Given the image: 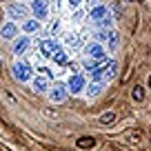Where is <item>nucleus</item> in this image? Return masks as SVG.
Returning <instances> with one entry per match:
<instances>
[{
	"instance_id": "0eeeda50",
	"label": "nucleus",
	"mask_w": 151,
	"mask_h": 151,
	"mask_svg": "<svg viewBox=\"0 0 151 151\" xmlns=\"http://www.w3.org/2000/svg\"><path fill=\"white\" fill-rule=\"evenodd\" d=\"M47 9H49L47 0H33L31 2V11L36 14V18H45V16H47Z\"/></svg>"
},
{
	"instance_id": "c85d7f7f",
	"label": "nucleus",
	"mask_w": 151,
	"mask_h": 151,
	"mask_svg": "<svg viewBox=\"0 0 151 151\" xmlns=\"http://www.w3.org/2000/svg\"><path fill=\"white\" fill-rule=\"evenodd\" d=\"M0 2H2V0H0Z\"/></svg>"
},
{
	"instance_id": "423d86ee",
	"label": "nucleus",
	"mask_w": 151,
	"mask_h": 151,
	"mask_svg": "<svg viewBox=\"0 0 151 151\" xmlns=\"http://www.w3.org/2000/svg\"><path fill=\"white\" fill-rule=\"evenodd\" d=\"M58 49H60V47H58L56 40H42V42H40V53H42V56H47V58H51Z\"/></svg>"
},
{
	"instance_id": "20e7f679",
	"label": "nucleus",
	"mask_w": 151,
	"mask_h": 151,
	"mask_svg": "<svg viewBox=\"0 0 151 151\" xmlns=\"http://www.w3.org/2000/svg\"><path fill=\"white\" fill-rule=\"evenodd\" d=\"M67 93H69V91H67L65 85H53V89L49 91V100H51V102H62V100L67 98Z\"/></svg>"
},
{
	"instance_id": "7ed1b4c3",
	"label": "nucleus",
	"mask_w": 151,
	"mask_h": 151,
	"mask_svg": "<svg viewBox=\"0 0 151 151\" xmlns=\"http://www.w3.org/2000/svg\"><path fill=\"white\" fill-rule=\"evenodd\" d=\"M85 89V78L82 76H71L69 78V85H67V91H71V93H80V91Z\"/></svg>"
},
{
	"instance_id": "f257e3e1",
	"label": "nucleus",
	"mask_w": 151,
	"mask_h": 151,
	"mask_svg": "<svg viewBox=\"0 0 151 151\" xmlns=\"http://www.w3.org/2000/svg\"><path fill=\"white\" fill-rule=\"evenodd\" d=\"M116 73H118V62L116 60H111L107 67L93 69V78L96 80H111V78H116Z\"/></svg>"
},
{
	"instance_id": "bb28decb",
	"label": "nucleus",
	"mask_w": 151,
	"mask_h": 151,
	"mask_svg": "<svg viewBox=\"0 0 151 151\" xmlns=\"http://www.w3.org/2000/svg\"><path fill=\"white\" fill-rule=\"evenodd\" d=\"M0 71H2V60H0Z\"/></svg>"
},
{
	"instance_id": "ddd939ff",
	"label": "nucleus",
	"mask_w": 151,
	"mask_h": 151,
	"mask_svg": "<svg viewBox=\"0 0 151 151\" xmlns=\"http://www.w3.org/2000/svg\"><path fill=\"white\" fill-rule=\"evenodd\" d=\"M33 89L36 91H47L49 89V78L47 76H38L36 80H33Z\"/></svg>"
},
{
	"instance_id": "6e6552de",
	"label": "nucleus",
	"mask_w": 151,
	"mask_h": 151,
	"mask_svg": "<svg viewBox=\"0 0 151 151\" xmlns=\"http://www.w3.org/2000/svg\"><path fill=\"white\" fill-rule=\"evenodd\" d=\"M27 14H29V11H27L24 5H11L9 7V16H11V18H27Z\"/></svg>"
},
{
	"instance_id": "1a4fd4ad",
	"label": "nucleus",
	"mask_w": 151,
	"mask_h": 151,
	"mask_svg": "<svg viewBox=\"0 0 151 151\" xmlns=\"http://www.w3.org/2000/svg\"><path fill=\"white\" fill-rule=\"evenodd\" d=\"M0 36L5 38V40H11V38H16L18 36V27H16V24H5V27H2V31H0Z\"/></svg>"
},
{
	"instance_id": "9d476101",
	"label": "nucleus",
	"mask_w": 151,
	"mask_h": 151,
	"mask_svg": "<svg viewBox=\"0 0 151 151\" xmlns=\"http://www.w3.org/2000/svg\"><path fill=\"white\" fill-rule=\"evenodd\" d=\"M107 14H109V9H107V7H104V5H98V7H93V9H91V20L100 22V20H102Z\"/></svg>"
},
{
	"instance_id": "aec40b11",
	"label": "nucleus",
	"mask_w": 151,
	"mask_h": 151,
	"mask_svg": "<svg viewBox=\"0 0 151 151\" xmlns=\"http://www.w3.org/2000/svg\"><path fill=\"white\" fill-rule=\"evenodd\" d=\"M38 27H40V24H38V20H27V22H24V31H27V33L38 31Z\"/></svg>"
},
{
	"instance_id": "9b49d317",
	"label": "nucleus",
	"mask_w": 151,
	"mask_h": 151,
	"mask_svg": "<svg viewBox=\"0 0 151 151\" xmlns=\"http://www.w3.org/2000/svg\"><path fill=\"white\" fill-rule=\"evenodd\" d=\"M65 45H67V47H71V49L80 47V45H82V36H80V33H69V36L65 38Z\"/></svg>"
},
{
	"instance_id": "dca6fc26",
	"label": "nucleus",
	"mask_w": 151,
	"mask_h": 151,
	"mask_svg": "<svg viewBox=\"0 0 151 151\" xmlns=\"http://www.w3.org/2000/svg\"><path fill=\"white\" fill-rule=\"evenodd\" d=\"M100 91H102V85H100V82H91V85L87 87V93H89L91 98H93V96H98Z\"/></svg>"
},
{
	"instance_id": "b1692460",
	"label": "nucleus",
	"mask_w": 151,
	"mask_h": 151,
	"mask_svg": "<svg viewBox=\"0 0 151 151\" xmlns=\"http://www.w3.org/2000/svg\"><path fill=\"white\" fill-rule=\"evenodd\" d=\"M87 5H89V7H98L100 0H87Z\"/></svg>"
},
{
	"instance_id": "a211bd4d",
	"label": "nucleus",
	"mask_w": 151,
	"mask_h": 151,
	"mask_svg": "<svg viewBox=\"0 0 151 151\" xmlns=\"http://www.w3.org/2000/svg\"><path fill=\"white\" fill-rule=\"evenodd\" d=\"M82 65H85V69H89V71L98 69V60H96V58H89V56H87L85 60H82Z\"/></svg>"
},
{
	"instance_id": "2eb2a0df",
	"label": "nucleus",
	"mask_w": 151,
	"mask_h": 151,
	"mask_svg": "<svg viewBox=\"0 0 151 151\" xmlns=\"http://www.w3.org/2000/svg\"><path fill=\"white\" fill-rule=\"evenodd\" d=\"M131 98L136 100V102H142V100H145V89H142V85H136V87H133Z\"/></svg>"
},
{
	"instance_id": "f03ea898",
	"label": "nucleus",
	"mask_w": 151,
	"mask_h": 151,
	"mask_svg": "<svg viewBox=\"0 0 151 151\" xmlns=\"http://www.w3.org/2000/svg\"><path fill=\"white\" fill-rule=\"evenodd\" d=\"M14 76H16V80H20V82L29 80V78H31V67H29L27 62H16Z\"/></svg>"
},
{
	"instance_id": "4468645a",
	"label": "nucleus",
	"mask_w": 151,
	"mask_h": 151,
	"mask_svg": "<svg viewBox=\"0 0 151 151\" xmlns=\"http://www.w3.org/2000/svg\"><path fill=\"white\" fill-rule=\"evenodd\" d=\"M27 47H29V38H27V36H22L18 42L14 45V53H24V49H27Z\"/></svg>"
},
{
	"instance_id": "cd10ccee",
	"label": "nucleus",
	"mask_w": 151,
	"mask_h": 151,
	"mask_svg": "<svg viewBox=\"0 0 151 151\" xmlns=\"http://www.w3.org/2000/svg\"><path fill=\"white\" fill-rule=\"evenodd\" d=\"M0 18H2V11H0Z\"/></svg>"
},
{
	"instance_id": "f3484780",
	"label": "nucleus",
	"mask_w": 151,
	"mask_h": 151,
	"mask_svg": "<svg viewBox=\"0 0 151 151\" xmlns=\"http://www.w3.org/2000/svg\"><path fill=\"white\" fill-rule=\"evenodd\" d=\"M113 120H116V113H113V111L102 113V116H100V124H104V127H107V124H111Z\"/></svg>"
},
{
	"instance_id": "5701e85b",
	"label": "nucleus",
	"mask_w": 151,
	"mask_h": 151,
	"mask_svg": "<svg viewBox=\"0 0 151 151\" xmlns=\"http://www.w3.org/2000/svg\"><path fill=\"white\" fill-rule=\"evenodd\" d=\"M127 140H131V142H138V133H127Z\"/></svg>"
},
{
	"instance_id": "6ab92c4d",
	"label": "nucleus",
	"mask_w": 151,
	"mask_h": 151,
	"mask_svg": "<svg viewBox=\"0 0 151 151\" xmlns=\"http://www.w3.org/2000/svg\"><path fill=\"white\" fill-rule=\"evenodd\" d=\"M51 58H53V60H56V62H58V65H67V53H65V51H62V49H58V51H56V53H53V56H51Z\"/></svg>"
},
{
	"instance_id": "412c9836",
	"label": "nucleus",
	"mask_w": 151,
	"mask_h": 151,
	"mask_svg": "<svg viewBox=\"0 0 151 151\" xmlns=\"http://www.w3.org/2000/svg\"><path fill=\"white\" fill-rule=\"evenodd\" d=\"M120 45V36L116 31H111V36H109V49H116Z\"/></svg>"
},
{
	"instance_id": "39448f33",
	"label": "nucleus",
	"mask_w": 151,
	"mask_h": 151,
	"mask_svg": "<svg viewBox=\"0 0 151 151\" xmlns=\"http://www.w3.org/2000/svg\"><path fill=\"white\" fill-rule=\"evenodd\" d=\"M87 56L96 58V60H104V58H107V51H104L98 42H91V45H87Z\"/></svg>"
},
{
	"instance_id": "4be33fe9",
	"label": "nucleus",
	"mask_w": 151,
	"mask_h": 151,
	"mask_svg": "<svg viewBox=\"0 0 151 151\" xmlns=\"http://www.w3.org/2000/svg\"><path fill=\"white\" fill-rule=\"evenodd\" d=\"M109 36H111V31H98V33H96V38H98L100 42H107Z\"/></svg>"
},
{
	"instance_id": "a878e982",
	"label": "nucleus",
	"mask_w": 151,
	"mask_h": 151,
	"mask_svg": "<svg viewBox=\"0 0 151 151\" xmlns=\"http://www.w3.org/2000/svg\"><path fill=\"white\" fill-rule=\"evenodd\" d=\"M149 89H151V76H149Z\"/></svg>"
},
{
	"instance_id": "393cba45",
	"label": "nucleus",
	"mask_w": 151,
	"mask_h": 151,
	"mask_svg": "<svg viewBox=\"0 0 151 151\" xmlns=\"http://www.w3.org/2000/svg\"><path fill=\"white\" fill-rule=\"evenodd\" d=\"M69 5L71 7H78V5H80V0H69Z\"/></svg>"
},
{
	"instance_id": "f8f14e48",
	"label": "nucleus",
	"mask_w": 151,
	"mask_h": 151,
	"mask_svg": "<svg viewBox=\"0 0 151 151\" xmlns=\"http://www.w3.org/2000/svg\"><path fill=\"white\" fill-rule=\"evenodd\" d=\"M76 147H78V149H93V147H96V140H93L91 136H82V138H78Z\"/></svg>"
}]
</instances>
